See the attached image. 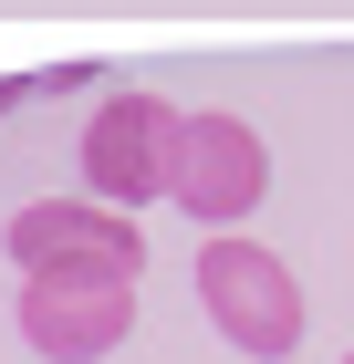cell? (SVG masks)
<instances>
[{
    "label": "cell",
    "instance_id": "6da1fadb",
    "mask_svg": "<svg viewBox=\"0 0 354 364\" xmlns=\"http://www.w3.org/2000/svg\"><path fill=\"white\" fill-rule=\"evenodd\" d=\"M261 188H271V146L250 136L240 114H167V188L157 198H177L188 219H209V229H229V219H250L261 208Z\"/></svg>",
    "mask_w": 354,
    "mask_h": 364
},
{
    "label": "cell",
    "instance_id": "7a4b0ae2",
    "mask_svg": "<svg viewBox=\"0 0 354 364\" xmlns=\"http://www.w3.org/2000/svg\"><path fill=\"white\" fill-rule=\"evenodd\" d=\"M198 312H209L219 343H240V354H292L302 343V281L281 271V250H261L240 229L198 250Z\"/></svg>",
    "mask_w": 354,
    "mask_h": 364
},
{
    "label": "cell",
    "instance_id": "3957f363",
    "mask_svg": "<svg viewBox=\"0 0 354 364\" xmlns=\"http://www.w3.org/2000/svg\"><path fill=\"white\" fill-rule=\"evenodd\" d=\"M11 260H21V281H136L146 229L94 198H31L11 219Z\"/></svg>",
    "mask_w": 354,
    "mask_h": 364
},
{
    "label": "cell",
    "instance_id": "277c9868",
    "mask_svg": "<svg viewBox=\"0 0 354 364\" xmlns=\"http://www.w3.org/2000/svg\"><path fill=\"white\" fill-rule=\"evenodd\" d=\"M167 114L177 105H157V94H105L83 114V198L94 208L136 219V198L167 188Z\"/></svg>",
    "mask_w": 354,
    "mask_h": 364
},
{
    "label": "cell",
    "instance_id": "5b68a950",
    "mask_svg": "<svg viewBox=\"0 0 354 364\" xmlns=\"http://www.w3.org/2000/svg\"><path fill=\"white\" fill-rule=\"evenodd\" d=\"M21 333L53 364H94L136 333V281H21Z\"/></svg>",
    "mask_w": 354,
    "mask_h": 364
},
{
    "label": "cell",
    "instance_id": "8992f818",
    "mask_svg": "<svg viewBox=\"0 0 354 364\" xmlns=\"http://www.w3.org/2000/svg\"><path fill=\"white\" fill-rule=\"evenodd\" d=\"M11 94H31V84H0V105H11Z\"/></svg>",
    "mask_w": 354,
    "mask_h": 364
},
{
    "label": "cell",
    "instance_id": "52a82bcc",
    "mask_svg": "<svg viewBox=\"0 0 354 364\" xmlns=\"http://www.w3.org/2000/svg\"><path fill=\"white\" fill-rule=\"evenodd\" d=\"M344 364H354V354H344Z\"/></svg>",
    "mask_w": 354,
    "mask_h": 364
}]
</instances>
